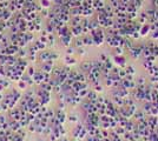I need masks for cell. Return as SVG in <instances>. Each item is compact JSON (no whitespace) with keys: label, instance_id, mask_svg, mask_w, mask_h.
Listing matches in <instances>:
<instances>
[{"label":"cell","instance_id":"cell-11","mask_svg":"<svg viewBox=\"0 0 158 141\" xmlns=\"http://www.w3.org/2000/svg\"><path fill=\"white\" fill-rule=\"evenodd\" d=\"M2 99H5L4 98V95H1V94H0V100H2Z\"/></svg>","mask_w":158,"mask_h":141},{"label":"cell","instance_id":"cell-8","mask_svg":"<svg viewBox=\"0 0 158 141\" xmlns=\"http://www.w3.org/2000/svg\"><path fill=\"white\" fill-rule=\"evenodd\" d=\"M5 122H6L5 116H0V124H5Z\"/></svg>","mask_w":158,"mask_h":141},{"label":"cell","instance_id":"cell-7","mask_svg":"<svg viewBox=\"0 0 158 141\" xmlns=\"http://www.w3.org/2000/svg\"><path fill=\"white\" fill-rule=\"evenodd\" d=\"M35 74V72H34V68L33 67H28V75H34Z\"/></svg>","mask_w":158,"mask_h":141},{"label":"cell","instance_id":"cell-2","mask_svg":"<svg viewBox=\"0 0 158 141\" xmlns=\"http://www.w3.org/2000/svg\"><path fill=\"white\" fill-rule=\"evenodd\" d=\"M55 118L59 120L60 122H63V121H64V118H65V115H64L63 112H60V109H58V111L55 112Z\"/></svg>","mask_w":158,"mask_h":141},{"label":"cell","instance_id":"cell-1","mask_svg":"<svg viewBox=\"0 0 158 141\" xmlns=\"http://www.w3.org/2000/svg\"><path fill=\"white\" fill-rule=\"evenodd\" d=\"M40 87H41V89L44 91H46V92H51L52 89H53V86L52 85H50L49 82H44V84H40Z\"/></svg>","mask_w":158,"mask_h":141},{"label":"cell","instance_id":"cell-3","mask_svg":"<svg viewBox=\"0 0 158 141\" xmlns=\"http://www.w3.org/2000/svg\"><path fill=\"white\" fill-rule=\"evenodd\" d=\"M21 80H24V81H26V82H27V85H33V82H34V80H33L32 78H31V75L21 76Z\"/></svg>","mask_w":158,"mask_h":141},{"label":"cell","instance_id":"cell-5","mask_svg":"<svg viewBox=\"0 0 158 141\" xmlns=\"http://www.w3.org/2000/svg\"><path fill=\"white\" fill-rule=\"evenodd\" d=\"M0 85H2L5 88L6 87H10V81L6 80V79H0Z\"/></svg>","mask_w":158,"mask_h":141},{"label":"cell","instance_id":"cell-6","mask_svg":"<svg viewBox=\"0 0 158 141\" xmlns=\"http://www.w3.org/2000/svg\"><path fill=\"white\" fill-rule=\"evenodd\" d=\"M19 87H20L21 89H25V88L27 87V82L24 81V80H22V81H19Z\"/></svg>","mask_w":158,"mask_h":141},{"label":"cell","instance_id":"cell-10","mask_svg":"<svg viewBox=\"0 0 158 141\" xmlns=\"http://www.w3.org/2000/svg\"><path fill=\"white\" fill-rule=\"evenodd\" d=\"M2 89H5V87L2 86V85H0V92H1V91H2Z\"/></svg>","mask_w":158,"mask_h":141},{"label":"cell","instance_id":"cell-4","mask_svg":"<svg viewBox=\"0 0 158 141\" xmlns=\"http://www.w3.org/2000/svg\"><path fill=\"white\" fill-rule=\"evenodd\" d=\"M51 66L52 65H50L47 62H46V64H43V70H45L46 73H50V72H51Z\"/></svg>","mask_w":158,"mask_h":141},{"label":"cell","instance_id":"cell-9","mask_svg":"<svg viewBox=\"0 0 158 141\" xmlns=\"http://www.w3.org/2000/svg\"><path fill=\"white\" fill-rule=\"evenodd\" d=\"M67 53H69V54H72V53H73V51H72V49H67Z\"/></svg>","mask_w":158,"mask_h":141}]
</instances>
